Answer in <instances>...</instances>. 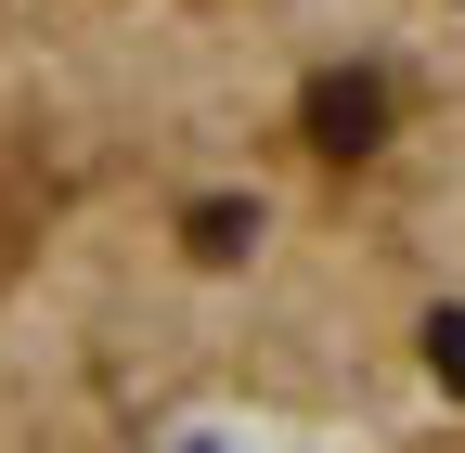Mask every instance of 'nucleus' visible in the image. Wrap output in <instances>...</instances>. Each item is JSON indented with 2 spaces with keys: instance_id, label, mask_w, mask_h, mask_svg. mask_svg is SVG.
Masks as SVG:
<instances>
[{
  "instance_id": "obj_1",
  "label": "nucleus",
  "mask_w": 465,
  "mask_h": 453,
  "mask_svg": "<svg viewBox=\"0 0 465 453\" xmlns=\"http://www.w3.org/2000/svg\"><path fill=\"white\" fill-rule=\"evenodd\" d=\"M375 130H388V91H375V78H323V91H311V143H323V156H362Z\"/></svg>"
},
{
  "instance_id": "obj_3",
  "label": "nucleus",
  "mask_w": 465,
  "mask_h": 453,
  "mask_svg": "<svg viewBox=\"0 0 465 453\" xmlns=\"http://www.w3.org/2000/svg\"><path fill=\"white\" fill-rule=\"evenodd\" d=\"M427 363H440V388H465V311H440V324H427Z\"/></svg>"
},
{
  "instance_id": "obj_2",
  "label": "nucleus",
  "mask_w": 465,
  "mask_h": 453,
  "mask_svg": "<svg viewBox=\"0 0 465 453\" xmlns=\"http://www.w3.org/2000/svg\"><path fill=\"white\" fill-rule=\"evenodd\" d=\"M194 259H246V207H194Z\"/></svg>"
}]
</instances>
